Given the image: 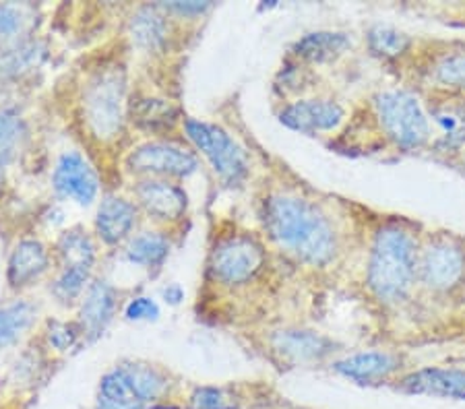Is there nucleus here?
I'll return each mask as SVG.
<instances>
[{
	"instance_id": "obj_1",
	"label": "nucleus",
	"mask_w": 465,
	"mask_h": 409,
	"mask_svg": "<svg viewBox=\"0 0 465 409\" xmlns=\"http://www.w3.org/2000/svg\"><path fill=\"white\" fill-rule=\"evenodd\" d=\"M356 258L351 269L358 300L385 346H406L432 329L418 297V250L429 223L414 215L374 209L354 200Z\"/></svg>"
},
{
	"instance_id": "obj_2",
	"label": "nucleus",
	"mask_w": 465,
	"mask_h": 409,
	"mask_svg": "<svg viewBox=\"0 0 465 409\" xmlns=\"http://www.w3.org/2000/svg\"><path fill=\"white\" fill-rule=\"evenodd\" d=\"M262 234L296 269L311 275L351 273L356 258L354 200L325 199L286 180H273L259 200Z\"/></svg>"
},
{
	"instance_id": "obj_3",
	"label": "nucleus",
	"mask_w": 465,
	"mask_h": 409,
	"mask_svg": "<svg viewBox=\"0 0 465 409\" xmlns=\"http://www.w3.org/2000/svg\"><path fill=\"white\" fill-rule=\"evenodd\" d=\"M331 149L350 158L395 163L429 158L434 129L424 100L395 81L372 87L350 108Z\"/></svg>"
},
{
	"instance_id": "obj_4",
	"label": "nucleus",
	"mask_w": 465,
	"mask_h": 409,
	"mask_svg": "<svg viewBox=\"0 0 465 409\" xmlns=\"http://www.w3.org/2000/svg\"><path fill=\"white\" fill-rule=\"evenodd\" d=\"M418 297L432 326L465 315V234L426 226L418 250Z\"/></svg>"
},
{
	"instance_id": "obj_5",
	"label": "nucleus",
	"mask_w": 465,
	"mask_h": 409,
	"mask_svg": "<svg viewBox=\"0 0 465 409\" xmlns=\"http://www.w3.org/2000/svg\"><path fill=\"white\" fill-rule=\"evenodd\" d=\"M397 83L422 100H465V37L420 35L416 54Z\"/></svg>"
},
{
	"instance_id": "obj_6",
	"label": "nucleus",
	"mask_w": 465,
	"mask_h": 409,
	"mask_svg": "<svg viewBox=\"0 0 465 409\" xmlns=\"http://www.w3.org/2000/svg\"><path fill=\"white\" fill-rule=\"evenodd\" d=\"M272 271V255L259 236L234 232L222 238L212 252V275L226 287H252Z\"/></svg>"
},
{
	"instance_id": "obj_7",
	"label": "nucleus",
	"mask_w": 465,
	"mask_h": 409,
	"mask_svg": "<svg viewBox=\"0 0 465 409\" xmlns=\"http://www.w3.org/2000/svg\"><path fill=\"white\" fill-rule=\"evenodd\" d=\"M329 366L335 375L364 389H391L403 375L418 366V360L406 347L382 346L343 354Z\"/></svg>"
},
{
	"instance_id": "obj_8",
	"label": "nucleus",
	"mask_w": 465,
	"mask_h": 409,
	"mask_svg": "<svg viewBox=\"0 0 465 409\" xmlns=\"http://www.w3.org/2000/svg\"><path fill=\"white\" fill-rule=\"evenodd\" d=\"M267 349L283 366H314L340 358L343 346L325 333L286 325L269 331Z\"/></svg>"
},
{
	"instance_id": "obj_9",
	"label": "nucleus",
	"mask_w": 465,
	"mask_h": 409,
	"mask_svg": "<svg viewBox=\"0 0 465 409\" xmlns=\"http://www.w3.org/2000/svg\"><path fill=\"white\" fill-rule=\"evenodd\" d=\"M184 131L205 158L212 161L215 174L230 186H240L251 174L249 155L226 131L215 124L186 121Z\"/></svg>"
},
{
	"instance_id": "obj_10",
	"label": "nucleus",
	"mask_w": 465,
	"mask_h": 409,
	"mask_svg": "<svg viewBox=\"0 0 465 409\" xmlns=\"http://www.w3.org/2000/svg\"><path fill=\"white\" fill-rule=\"evenodd\" d=\"M124 79L116 69L95 74L85 93V114L94 135L100 139L116 137L123 124Z\"/></svg>"
},
{
	"instance_id": "obj_11",
	"label": "nucleus",
	"mask_w": 465,
	"mask_h": 409,
	"mask_svg": "<svg viewBox=\"0 0 465 409\" xmlns=\"http://www.w3.org/2000/svg\"><path fill=\"white\" fill-rule=\"evenodd\" d=\"M350 108L333 95H317V98H300L283 106L280 122L302 135H319V132H337L346 122Z\"/></svg>"
},
{
	"instance_id": "obj_12",
	"label": "nucleus",
	"mask_w": 465,
	"mask_h": 409,
	"mask_svg": "<svg viewBox=\"0 0 465 409\" xmlns=\"http://www.w3.org/2000/svg\"><path fill=\"white\" fill-rule=\"evenodd\" d=\"M391 391L411 397L465 401V366L418 364L391 386Z\"/></svg>"
},
{
	"instance_id": "obj_13",
	"label": "nucleus",
	"mask_w": 465,
	"mask_h": 409,
	"mask_svg": "<svg viewBox=\"0 0 465 409\" xmlns=\"http://www.w3.org/2000/svg\"><path fill=\"white\" fill-rule=\"evenodd\" d=\"M418 42V34L385 24H374L364 32L366 52L382 66V71L389 74V81H395V83L414 58Z\"/></svg>"
},
{
	"instance_id": "obj_14",
	"label": "nucleus",
	"mask_w": 465,
	"mask_h": 409,
	"mask_svg": "<svg viewBox=\"0 0 465 409\" xmlns=\"http://www.w3.org/2000/svg\"><path fill=\"white\" fill-rule=\"evenodd\" d=\"M133 172L155 176H189L197 170L199 161L186 149L172 143H147L129 155L126 160Z\"/></svg>"
},
{
	"instance_id": "obj_15",
	"label": "nucleus",
	"mask_w": 465,
	"mask_h": 409,
	"mask_svg": "<svg viewBox=\"0 0 465 409\" xmlns=\"http://www.w3.org/2000/svg\"><path fill=\"white\" fill-rule=\"evenodd\" d=\"M54 189L63 197L89 205L97 195V176L79 153H64L54 170Z\"/></svg>"
},
{
	"instance_id": "obj_16",
	"label": "nucleus",
	"mask_w": 465,
	"mask_h": 409,
	"mask_svg": "<svg viewBox=\"0 0 465 409\" xmlns=\"http://www.w3.org/2000/svg\"><path fill=\"white\" fill-rule=\"evenodd\" d=\"M354 50L351 37L343 32H312L292 46V56L304 64H331Z\"/></svg>"
},
{
	"instance_id": "obj_17",
	"label": "nucleus",
	"mask_w": 465,
	"mask_h": 409,
	"mask_svg": "<svg viewBox=\"0 0 465 409\" xmlns=\"http://www.w3.org/2000/svg\"><path fill=\"white\" fill-rule=\"evenodd\" d=\"M137 197L147 213L157 219H178L186 211V195L176 184L163 180H145L139 184Z\"/></svg>"
},
{
	"instance_id": "obj_18",
	"label": "nucleus",
	"mask_w": 465,
	"mask_h": 409,
	"mask_svg": "<svg viewBox=\"0 0 465 409\" xmlns=\"http://www.w3.org/2000/svg\"><path fill=\"white\" fill-rule=\"evenodd\" d=\"M134 218H137V209L133 203L118 197H108L97 211V232H100L104 242L116 244L131 232Z\"/></svg>"
},
{
	"instance_id": "obj_19",
	"label": "nucleus",
	"mask_w": 465,
	"mask_h": 409,
	"mask_svg": "<svg viewBox=\"0 0 465 409\" xmlns=\"http://www.w3.org/2000/svg\"><path fill=\"white\" fill-rule=\"evenodd\" d=\"M48 267V255L42 242L37 240H24L15 247L13 255L9 258V284L13 287L27 286L29 281L46 271Z\"/></svg>"
},
{
	"instance_id": "obj_20",
	"label": "nucleus",
	"mask_w": 465,
	"mask_h": 409,
	"mask_svg": "<svg viewBox=\"0 0 465 409\" xmlns=\"http://www.w3.org/2000/svg\"><path fill=\"white\" fill-rule=\"evenodd\" d=\"M114 304L116 294L112 286H108L106 281H95V284H92L84 302V308H81V323H84V331L89 337H97L104 331V326L110 323Z\"/></svg>"
},
{
	"instance_id": "obj_21",
	"label": "nucleus",
	"mask_w": 465,
	"mask_h": 409,
	"mask_svg": "<svg viewBox=\"0 0 465 409\" xmlns=\"http://www.w3.org/2000/svg\"><path fill=\"white\" fill-rule=\"evenodd\" d=\"M100 409H143L145 401L134 389L131 378L123 368L110 372L102 378L100 385Z\"/></svg>"
},
{
	"instance_id": "obj_22",
	"label": "nucleus",
	"mask_w": 465,
	"mask_h": 409,
	"mask_svg": "<svg viewBox=\"0 0 465 409\" xmlns=\"http://www.w3.org/2000/svg\"><path fill=\"white\" fill-rule=\"evenodd\" d=\"M46 56V48L40 42H19L15 46L0 50V79H15L21 77L35 66Z\"/></svg>"
},
{
	"instance_id": "obj_23",
	"label": "nucleus",
	"mask_w": 465,
	"mask_h": 409,
	"mask_svg": "<svg viewBox=\"0 0 465 409\" xmlns=\"http://www.w3.org/2000/svg\"><path fill=\"white\" fill-rule=\"evenodd\" d=\"M178 121V110L166 100L147 98L137 102L133 108V122L147 132H162L174 126Z\"/></svg>"
},
{
	"instance_id": "obj_24",
	"label": "nucleus",
	"mask_w": 465,
	"mask_h": 409,
	"mask_svg": "<svg viewBox=\"0 0 465 409\" xmlns=\"http://www.w3.org/2000/svg\"><path fill=\"white\" fill-rule=\"evenodd\" d=\"M35 24V11L29 5H0V50L19 44V35Z\"/></svg>"
},
{
	"instance_id": "obj_25",
	"label": "nucleus",
	"mask_w": 465,
	"mask_h": 409,
	"mask_svg": "<svg viewBox=\"0 0 465 409\" xmlns=\"http://www.w3.org/2000/svg\"><path fill=\"white\" fill-rule=\"evenodd\" d=\"M35 321V307L29 302H15L0 308V347L17 341Z\"/></svg>"
},
{
	"instance_id": "obj_26",
	"label": "nucleus",
	"mask_w": 465,
	"mask_h": 409,
	"mask_svg": "<svg viewBox=\"0 0 465 409\" xmlns=\"http://www.w3.org/2000/svg\"><path fill=\"white\" fill-rule=\"evenodd\" d=\"M131 32L134 42H137L141 48L153 50L160 46L163 37H166V21H163L162 15L152 9V6H145V9H141L133 17Z\"/></svg>"
},
{
	"instance_id": "obj_27",
	"label": "nucleus",
	"mask_w": 465,
	"mask_h": 409,
	"mask_svg": "<svg viewBox=\"0 0 465 409\" xmlns=\"http://www.w3.org/2000/svg\"><path fill=\"white\" fill-rule=\"evenodd\" d=\"M60 257L64 260V269H74V267H81V269H92L94 265V244L85 234L77 232H66L58 242Z\"/></svg>"
},
{
	"instance_id": "obj_28",
	"label": "nucleus",
	"mask_w": 465,
	"mask_h": 409,
	"mask_svg": "<svg viewBox=\"0 0 465 409\" xmlns=\"http://www.w3.org/2000/svg\"><path fill=\"white\" fill-rule=\"evenodd\" d=\"M123 370L126 372V376L131 378V383L134 385V389H137L145 404L160 397L163 389H166V378L152 366H143V364H126Z\"/></svg>"
},
{
	"instance_id": "obj_29",
	"label": "nucleus",
	"mask_w": 465,
	"mask_h": 409,
	"mask_svg": "<svg viewBox=\"0 0 465 409\" xmlns=\"http://www.w3.org/2000/svg\"><path fill=\"white\" fill-rule=\"evenodd\" d=\"M129 260L139 265H155L168 255V240L160 234L153 232H145L134 238V240L129 244Z\"/></svg>"
},
{
	"instance_id": "obj_30",
	"label": "nucleus",
	"mask_w": 465,
	"mask_h": 409,
	"mask_svg": "<svg viewBox=\"0 0 465 409\" xmlns=\"http://www.w3.org/2000/svg\"><path fill=\"white\" fill-rule=\"evenodd\" d=\"M242 397L222 386H201L193 393L191 409H242Z\"/></svg>"
},
{
	"instance_id": "obj_31",
	"label": "nucleus",
	"mask_w": 465,
	"mask_h": 409,
	"mask_svg": "<svg viewBox=\"0 0 465 409\" xmlns=\"http://www.w3.org/2000/svg\"><path fill=\"white\" fill-rule=\"evenodd\" d=\"M21 137H24V122H21L17 112H0V166L9 163Z\"/></svg>"
},
{
	"instance_id": "obj_32",
	"label": "nucleus",
	"mask_w": 465,
	"mask_h": 409,
	"mask_svg": "<svg viewBox=\"0 0 465 409\" xmlns=\"http://www.w3.org/2000/svg\"><path fill=\"white\" fill-rule=\"evenodd\" d=\"M89 278V269H81V267H74V269H64L60 275L58 281L54 284V294L60 300H73L81 292H84L85 281Z\"/></svg>"
},
{
	"instance_id": "obj_33",
	"label": "nucleus",
	"mask_w": 465,
	"mask_h": 409,
	"mask_svg": "<svg viewBox=\"0 0 465 409\" xmlns=\"http://www.w3.org/2000/svg\"><path fill=\"white\" fill-rule=\"evenodd\" d=\"M79 337V331L74 325H66V323H50L48 325V339L50 344L54 346L60 352H64V349H69L74 346V341Z\"/></svg>"
},
{
	"instance_id": "obj_34",
	"label": "nucleus",
	"mask_w": 465,
	"mask_h": 409,
	"mask_svg": "<svg viewBox=\"0 0 465 409\" xmlns=\"http://www.w3.org/2000/svg\"><path fill=\"white\" fill-rule=\"evenodd\" d=\"M160 315V308H157V304L153 300H149V297H137V300H133L129 307H126V318H131V321H153Z\"/></svg>"
},
{
	"instance_id": "obj_35",
	"label": "nucleus",
	"mask_w": 465,
	"mask_h": 409,
	"mask_svg": "<svg viewBox=\"0 0 465 409\" xmlns=\"http://www.w3.org/2000/svg\"><path fill=\"white\" fill-rule=\"evenodd\" d=\"M162 6L180 15H201L212 6V3H163Z\"/></svg>"
},
{
	"instance_id": "obj_36",
	"label": "nucleus",
	"mask_w": 465,
	"mask_h": 409,
	"mask_svg": "<svg viewBox=\"0 0 465 409\" xmlns=\"http://www.w3.org/2000/svg\"><path fill=\"white\" fill-rule=\"evenodd\" d=\"M163 297H166L170 304H178L184 297V294H183V289H180L178 286H170L166 292H163Z\"/></svg>"
},
{
	"instance_id": "obj_37",
	"label": "nucleus",
	"mask_w": 465,
	"mask_h": 409,
	"mask_svg": "<svg viewBox=\"0 0 465 409\" xmlns=\"http://www.w3.org/2000/svg\"><path fill=\"white\" fill-rule=\"evenodd\" d=\"M3 174H5V166H0V184H3Z\"/></svg>"
}]
</instances>
